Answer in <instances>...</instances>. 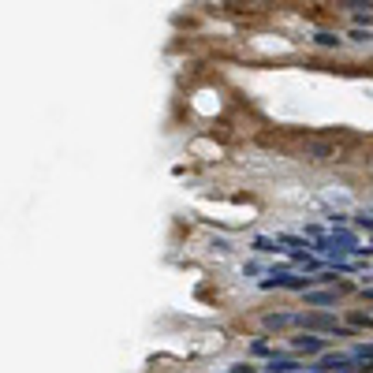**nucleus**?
<instances>
[{
	"label": "nucleus",
	"mask_w": 373,
	"mask_h": 373,
	"mask_svg": "<svg viewBox=\"0 0 373 373\" xmlns=\"http://www.w3.org/2000/svg\"><path fill=\"white\" fill-rule=\"evenodd\" d=\"M329 221H332V228H343V224H347V216H343V213H329Z\"/></svg>",
	"instance_id": "obj_13"
},
{
	"label": "nucleus",
	"mask_w": 373,
	"mask_h": 373,
	"mask_svg": "<svg viewBox=\"0 0 373 373\" xmlns=\"http://www.w3.org/2000/svg\"><path fill=\"white\" fill-rule=\"evenodd\" d=\"M265 373H303V362H295V359H284V354H269V362H265Z\"/></svg>",
	"instance_id": "obj_5"
},
{
	"label": "nucleus",
	"mask_w": 373,
	"mask_h": 373,
	"mask_svg": "<svg viewBox=\"0 0 373 373\" xmlns=\"http://www.w3.org/2000/svg\"><path fill=\"white\" fill-rule=\"evenodd\" d=\"M250 351H254V354H272V351H269V340H258Z\"/></svg>",
	"instance_id": "obj_12"
},
{
	"label": "nucleus",
	"mask_w": 373,
	"mask_h": 373,
	"mask_svg": "<svg viewBox=\"0 0 373 373\" xmlns=\"http://www.w3.org/2000/svg\"><path fill=\"white\" fill-rule=\"evenodd\" d=\"M299 329L303 332H321V336H351V325H340V317L329 310H306L299 314Z\"/></svg>",
	"instance_id": "obj_1"
},
{
	"label": "nucleus",
	"mask_w": 373,
	"mask_h": 373,
	"mask_svg": "<svg viewBox=\"0 0 373 373\" xmlns=\"http://www.w3.org/2000/svg\"><path fill=\"white\" fill-rule=\"evenodd\" d=\"M314 41L321 45V49H340V41H343V38H336V34H329V30H321V34H314Z\"/></svg>",
	"instance_id": "obj_9"
},
{
	"label": "nucleus",
	"mask_w": 373,
	"mask_h": 373,
	"mask_svg": "<svg viewBox=\"0 0 373 373\" xmlns=\"http://www.w3.org/2000/svg\"><path fill=\"white\" fill-rule=\"evenodd\" d=\"M310 284H317V276H299V272H288V269H269V276L261 280V288L272 291V288H288V291H310Z\"/></svg>",
	"instance_id": "obj_2"
},
{
	"label": "nucleus",
	"mask_w": 373,
	"mask_h": 373,
	"mask_svg": "<svg viewBox=\"0 0 373 373\" xmlns=\"http://www.w3.org/2000/svg\"><path fill=\"white\" fill-rule=\"evenodd\" d=\"M340 295L343 291L340 288H329V291H303V299H306V306H317V310H329V306H336L340 303Z\"/></svg>",
	"instance_id": "obj_4"
},
{
	"label": "nucleus",
	"mask_w": 373,
	"mask_h": 373,
	"mask_svg": "<svg viewBox=\"0 0 373 373\" xmlns=\"http://www.w3.org/2000/svg\"><path fill=\"white\" fill-rule=\"evenodd\" d=\"M362 299H370V303H373V288H362Z\"/></svg>",
	"instance_id": "obj_16"
},
{
	"label": "nucleus",
	"mask_w": 373,
	"mask_h": 373,
	"mask_svg": "<svg viewBox=\"0 0 373 373\" xmlns=\"http://www.w3.org/2000/svg\"><path fill=\"white\" fill-rule=\"evenodd\" d=\"M351 329H373V314H351Z\"/></svg>",
	"instance_id": "obj_10"
},
{
	"label": "nucleus",
	"mask_w": 373,
	"mask_h": 373,
	"mask_svg": "<svg viewBox=\"0 0 373 373\" xmlns=\"http://www.w3.org/2000/svg\"><path fill=\"white\" fill-rule=\"evenodd\" d=\"M354 221H359V228H366V232H373V221H370L366 213H359V216H354Z\"/></svg>",
	"instance_id": "obj_14"
},
{
	"label": "nucleus",
	"mask_w": 373,
	"mask_h": 373,
	"mask_svg": "<svg viewBox=\"0 0 373 373\" xmlns=\"http://www.w3.org/2000/svg\"><path fill=\"white\" fill-rule=\"evenodd\" d=\"M347 354H351L354 362H373V343H354Z\"/></svg>",
	"instance_id": "obj_8"
},
{
	"label": "nucleus",
	"mask_w": 373,
	"mask_h": 373,
	"mask_svg": "<svg viewBox=\"0 0 373 373\" xmlns=\"http://www.w3.org/2000/svg\"><path fill=\"white\" fill-rule=\"evenodd\" d=\"M295 321H299V314H265V317H261L265 332H284V329H291Z\"/></svg>",
	"instance_id": "obj_6"
},
{
	"label": "nucleus",
	"mask_w": 373,
	"mask_h": 373,
	"mask_svg": "<svg viewBox=\"0 0 373 373\" xmlns=\"http://www.w3.org/2000/svg\"><path fill=\"white\" fill-rule=\"evenodd\" d=\"M254 250H261V254H288V247L280 243V235L272 239V235H258L254 239Z\"/></svg>",
	"instance_id": "obj_7"
},
{
	"label": "nucleus",
	"mask_w": 373,
	"mask_h": 373,
	"mask_svg": "<svg viewBox=\"0 0 373 373\" xmlns=\"http://www.w3.org/2000/svg\"><path fill=\"white\" fill-rule=\"evenodd\" d=\"M351 41L366 45V41H373V34H370V30H351Z\"/></svg>",
	"instance_id": "obj_11"
},
{
	"label": "nucleus",
	"mask_w": 373,
	"mask_h": 373,
	"mask_svg": "<svg viewBox=\"0 0 373 373\" xmlns=\"http://www.w3.org/2000/svg\"><path fill=\"white\" fill-rule=\"evenodd\" d=\"M370 216H373V213H370Z\"/></svg>",
	"instance_id": "obj_17"
},
{
	"label": "nucleus",
	"mask_w": 373,
	"mask_h": 373,
	"mask_svg": "<svg viewBox=\"0 0 373 373\" xmlns=\"http://www.w3.org/2000/svg\"><path fill=\"white\" fill-rule=\"evenodd\" d=\"M354 23H359V26L366 23V26H370V23H373V15H370V12H359V15H354Z\"/></svg>",
	"instance_id": "obj_15"
},
{
	"label": "nucleus",
	"mask_w": 373,
	"mask_h": 373,
	"mask_svg": "<svg viewBox=\"0 0 373 373\" xmlns=\"http://www.w3.org/2000/svg\"><path fill=\"white\" fill-rule=\"evenodd\" d=\"M325 347H329V343H325L321 332H303V336L291 340V351H295V354H310V359H321Z\"/></svg>",
	"instance_id": "obj_3"
}]
</instances>
